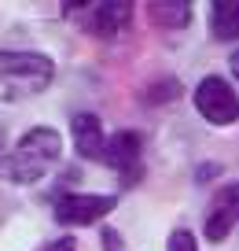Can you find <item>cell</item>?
<instances>
[{
  "mask_svg": "<svg viewBox=\"0 0 239 251\" xmlns=\"http://www.w3.org/2000/svg\"><path fill=\"white\" fill-rule=\"evenodd\" d=\"M70 19H77V26L88 33V37H114V33H122L125 26H129L132 19V4H118V0H107V4H70L66 8Z\"/></svg>",
  "mask_w": 239,
  "mask_h": 251,
  "instance_id": "obj_5",
  "label": "cell"
},
{
  "mask_svg": "<svg viewBox=\"0 0 239 251\" xmlns=\"http://www.w3.org/2000/svg\"><path fill=\"white\" fill-rule=\"evenodd\" d=\"M217 174H221V166H217V163H202L199 170H195V177H199L202 185H206V177H217Z\"/></svg>",
  "mask_w": 239,
  "mask_h": 251,
  "instance_id": "obj_14",
  "label": "cell"
},
{
  "mask_svg": "<svg viewBox=\"0 0 239 251\" xmlns=\"http://www.w3.org/2000/svg\"><path fill=\"white\" fill-rule=\"evenodd\" d=\"M192 100H195V111H199L210 126L239 122V93L224 78H217V74H206V78L195 85Z\"/></svg>",
  "mask_w": 239,
  "mask_h": 251,
  "instance_id": "obj_4",
  "label": "cell"
},
{
  "mask_svg": "<svg viewBox=\"0 0 239 251\" xmlns=\"http://www.w3.org/2000/svg\"><path fill=\"white\" fill-rule=\"evenodd\" d=\"M166 251H199V240H195V233L188 226H180V229H173V233H170Z\"/></svg>",
  "mask_w": 239,
  "mask_h": 251,
  "instance_id": "obj_12",
  "label": "cell"
},
{
  "mask_svg": "<svg viewBox=\"0 0 239 251\" xmlns=\"http://www.w3.org/2000/svg\"><path fill=\"white\" fill-rule=\"evenodd\" d=\"M103 166L122 174L125 188L140 185L144 181V133L136 129H118L107 137V148H103Z\"/></svg>",
  "mask_w": 239,
  "mask_h": 251,
  "instance_id": "obj_6",
  "label": "cell"
},
{
  "mask_svg": "<svg viewBox=\"0 0 239 251\" xmlns=\"http://www.w3.org/2000/svg\"><path fill=\"white\" fill-rule=\"evenodd\" d=\"M107 129H103L100 115L92 111H77L70 118V141H74V151L88 163H103V148H107Z\"/></svg>",
  "mask_w": 239,
  "mask_h": 251,
  "instance_id": "obj_8",
  "label": "cell"
},
{
  "mask_svg": "<svg viewBox=\"0 0 239 251\" xmlns=\"http://www.w3.org/2000/svg\"><path fill=\"white\" fill-rule=\"evenodd\" d=\"M63 159V133L52 126H33L15 141V148L0 159V174L11 185H33L48 177Z\"/></svg>",
  "mask_w": 239,
  "mask_h": 251,
  "instance_id": "obj_1",
  "label": "cell"
},
{
  "mask_svg": "<svg viewBox=\"0 0 239 251\" xmlns=\"http://www.w3.org/2000/svg\"><path fill=\"white\" fill-rule=\"evenodd\" d=\"M239 226V181H224L214 188V196L202 214V236L210 244H224Z\"/></svg>",
  "mask_w": 239,
  "mask_h": 251,
  "instance_id": "obj_7",
  "label": "cell"
},
{
  "mask_svg": "<svg viewBox=\"0 0 239 251\" xmlns=\"http://www.w3.org/2000/svg\"><path fill=\"white\" fill-rule=\"evenodd\" d=\"M114 207H118V196H110V192H63L55 200L52 218L63 229H85L103 222Z\"/></svg>",
  "mask_w": 239,
  "mask_h": 251,
  "instance_id": "obj_3",
  "label": "cell"
},
{
  "mask_svg": "<svg viewBox=\"0 0 239 251\" xmlns=\"http://www.w3.org/2000/svg\"><path fill=\"white\" fill-rule=\"evenodd\" d=\"M44 251H77V244H74V236H59V240H52Z\"/></svg>",
  "mask_w": 239,
  "mask_h": 251,
  "instance_id": "obj_13",
  "label": "cell"
},
{
  "mask_svg": "<svg viewBox=\"0 0 239 251\" xmlns=\"http://www.w3.org/2000/svg\"><path fill=\"white\" fill-rule=\"evenodd\" d=\"M177 93H180V81H177V78H158V81H151V85H147L144 100H147V103H170Z\"/></svg>",
  "mask_w": 239,
  "mask_h": 251,
  "instance_id": "obj_11",
  "label": "cell"
},
{
  "mask_svg": "<svg viewBox=\"0 0 239 251\" xmlns=\"http://www.w3.org/2000/svg\"><path fill=\"white\" fill-rule=\"evenodd\" d=\"M147 19L158 30H180V26L192 23V8L177 4V0H158V4H147Z\"/></svg>",
  "mask_w": 239,
  "mask_h": 251,
  "instance_id": "obj_10",
  "label": "cell"
},
{
  "mask_svg": "<svg viewBox=\"0 0 239 251\" xmlns=\"http://www.w3.org/2000/svg\"><path fill=\"white\" fill-rule=\"evenodd\" d=\"M228 67H232V74H236V78H239V48H236V52L228 55Z\"/></svg>",
  "mask_w": 239,
  "mask_h": 251,
  "instance_id": "obj_15",
  "label": "cell"
},
{
  "mask_svg": "<svg viewBox=\"0 0 239 251\" xmlns=\"http://www.w3.org/2000/svg\"><path fill=\"white\" fill-rule=\"evenodd\" d=\"M210 33L221 45L239 41V0H217L210 8Z\"/></svg>",
  "mask_w": 239,
  "mask_h": 251,
  "instance_id": "obj_9",
  "label": "cell"
},
{
  "mask_svg": "<svg viewBox=\"0 0 239 251\" xmlns=\"http://www.w3.org/2000/svg\"><path fill=\"white\" fill-rule=\"evenodd\" d=\"M55 78V63L30 48H0V103H19L41 96Z\"/></svg>",
  "mask_w": 239,
  "mask_h": 251,
  "instance_id": "obj_2",
  "label": "cell"
}]
</instances>
